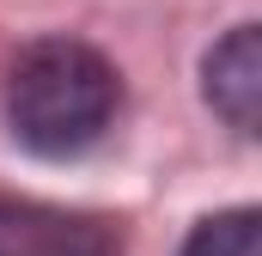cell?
<instances>
[{
    "label": "cell",
    "mask_w": 262,
    "mask_h": 256,
    "mask_svg": "<svg viewBox=\"0 0 262 256\" xmlns=\"http://www.w3.org/2000/svg\"><path fill=\"white\" fill-rule=\"evenodd\" d=\"M201 73H207V104L238 134H256V122H262V37H256V25H238L226 43H213Z\"/></svg>",
    "instance_id": "3957f363"
},
{
    "label": "cell",
    "mask_w": 262,
    "mask_h": 256,
    "mask_svg": "<svg viewBox=\"0 0 262 256\" xmlns=\"http://www.w3.org/2000/svg\"><path fill=\"white\" fill-rule=\"evenodd\" d=\"M0 256H122V238L92 214L0 195Z\"/></svg>",
    "instance_id": "7a4b0ae2"
},
{
    "label": "cell",
    "mask_w": 262,
    "mask_h": 256,
    "mask_svg": "<svg viewBox=\"0 0 262 256\" xmlns=\"http://www.w3.org/2000/svg\"><path fill=\"white\" fill-rule=\"evenodd\" d=\"M183 256H256V207H232V214L201 220Z\"/></svg>",
    "instance_id": "277c9868"
},
{
    "label": "cell",
    "mask_w": 262,
    "mask_h": 256,
    "mask_svg": "<svg viewBox=\"0 0 262 256\" xmlns=\"http://www.w3.org/2000/svg\"><path fill=\"white\" fill-rule=\"evenodd\" d=\"M122 104V79L92 43L43 37L6 73V128L37 159H79L98 146Z\"/></svg>",
    "instance_id": "6da1fadb"
}]
</instances>
